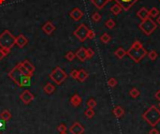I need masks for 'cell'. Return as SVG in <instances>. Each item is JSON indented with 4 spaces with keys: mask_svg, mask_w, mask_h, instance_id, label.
<instances>
[{
    "mask_svg": "<svg viewBox=\"0 0 160 134\" xmlns=\"http://www.w3.org/2000/svg\"><path fill=\"white\" fill-rule=\"evenodd\" d=\"M126 55L135 63H139L142 60V58L147 55V51L142 46V43L139 40L134 41L133 44L128 50L126 51Z\"/></svg>",
    "mask_w": 160,
    "mask_h": 134,
    "instance_id": "obj_1",
    "label": "cell"
},
{
    "mask_svg": "<svg viewBox=\"0 0 160 134\" xmlns=\"http://www.w3.org/2000/svg\"><path fill=\"white\" fill-rule=\"evenodd\" d=\"M8 76L19 87H28L31 85V77L24 75L23 73L19 71L17 65L9 72Z\"/></svg>",
    "mask_w": 160,
    "mask_h": 134,
    "instance_id": "obj_2",
    "label": "cell"
},
{
    "mask_svg": "<svg viewBox=\"0 0 160 134\" xmlns=\"http://www.w3.org/2000/svg\"><path fill=\"white\" fill-rule=\"evenodd\" d=\"M142 118L152 127H155L160 122V110H158L155 105H152L143 113Z\"/></svg>",
    "mask_w": 160,
    "mask_h": 134,
    "instance_id": "obj_3",
    "label": "cell"
},
{
    "mask_svg": "<svg viewBox=\"0 0 160 134\" xmlns=\"http://www.w3.org/2000/svg\"><path fill=\"white\" fill-rule=\"evenodd\" d=\"M15 45V37L9 30H4L0 35V48L11 49Z\"/></svg>",
    "mask_w": 160,
    "mask_h": 134,
    "instance_id": "obj_4",
    "label": "cell"
},
{
    "mask_svg": "<svg viewBox=\"0 0 160 134\" xmlns=\"http://www.w3.org/2000/svg\"><path fill=\"white\" fill-rule=\"evenodd\" d=\"M49 78L52 80L53 83H55L57 85L62 84L64 81L68 78V74L66 73V71L63 69H61L60 67H56L53 71L51 72V74L49 75Z\"/></svg>",
    "mask_w": 160,
    "mask_h": 134,
    "instance_id": "obj_5",
    "label": "cell"
},
{
    "mask_svg": "<svg viewBox=\"0 0 160 134\" xmlns=\"http://www.w3.org/2000/svg\"><path fill=\"white\" fill-rule=\"evenodd\" d=\"M139 28L142 31V33H144L146 36H150L156 28H157V24L153 20L148 17L145 20L142 21V23L139 24Z\"/></svg>",
    "mask_w": 160,
    "mask_h": 134,
    "instance_id": "obj_6",
    "label": "cell"
},
{
    "mask_svg": "<svg viewBox=\"0 0 160 134\" xmlns=\"http://www.w3.org/2000/svg\"><path fill=\"white\" fill-rule=\"evenodd\" d=\"M88 31H89V28L86 26L84 24H82L76 28V30L73 32V35H74L81 42H84V41H85L86 39H87Z\"/></svg>",
    "mask_w": 160,
    "mask_h": 134,
    "instance_id": "obj_7",
    "label": "cell"
},
{
    "mask_svg": "<svg viewBox=\"0 0 160 134\" xmlns=\"http://www.w3.org/2000/svg\"><path fill=\"white\" fill-rule=\"evenodd\" d=\"M35 96L31 93L29 90H24L23 93L20 95V100L23 101L25 105L30 104L32 101L34 100Z\"/></svg>",
    "mask_w": 160,
    "mask_h": 134,
    "instance_id": "obj_8",
    "label": "cell"
},
{
    "mask_svg": "<svg viewBox=\"0 0 160 134\" xmlns=\"http://www.w3.org/2000/svg\"><path fill=\"white\" fill-rule=\"evenodd\" d=\"M114 1H116L117 4H119L124 11H129L131 7L135 4L138 0H114Z\"/></svg>",
    "mask_w": 160,
    "mask_h": 134,
    "instance_id": "obj_9",
    "label": "cell"
},
{
    "mask_svg": "<svg viewBox=\"0 0 160 134\" xmlns=\"http://www.w3.org/2000/svg\"><path fill=\"white\" fill-rule=\"evenodd\" d=\"M69 132L71 134H84V127L81 123L75 122L72 124V126L69 127Z\"/></svg>",
    "mask_w": 160,
    "mask_h": 134,
    "instance_id": "obj_10",
    "label": "cell"
},
{
    "mask_svg": "<svg viewBox=\"0 0 160 134\" xmlns=\"http://www.w3.org/2000/svg\"><path fill=\"white\" fill-rule=\"evenodd\" d=\"M84 12H82L79 8H75L73 9L71 11L69 12V16L73 19L74 21H80L81 19L84 17Z\"/></svg>",
    "mask_w": 160,
    "mask_h": 134,
    "instance_id": "obj_11",
    "label": "cell"
},
{
    "mask_svg": "<svg viewBox=\"0 0 160 134\" xmlns=\"http://www.w3.org/2000/svg\"><path fill=\"white\" fill-rule=\"evenodd\" d=\"M28 43V40L27 38L24 36V35H19L18 37L15 38V44L17 45L19 48H24L26 44Z\"/></svg>",
    "mask_w": 160,
    "mask_h": 134,
    "instance_id": "obj_12",
    "label": "cell"
},
{
    "mask_svg": "<svg viewBox=\"0 0 160 134\" xmlns=\"http://www.w3.org/2000/svg\"><path fill=\"white\" fill-rule=\"evenodd\" d=\"M42 30H43V32H44L45 34L51 35V34L53 33L54 30H55V25H54V24L52 23V22L48 21V22H46V23L43 24Z\"/></svg>",
    "mask_w": 160,
    "mask_h": 134,
    "instance_id": "obj_13",
    "label": "cell"
},
{
    "mask_svg": "<svg viewBox=\"0 0 160 134\" xmlns=\"http://www.w3.org/2000/svg\"><path fill=\"white\" fill-rule=\"evenodd\" d=\"M75 56L78 58L81 62H84L87 59V55H86V49L84 47H81L75 53Z\"/></svg>",
    "mask_w": 160,
    "mask_h": 134,
    "instance_id": "obj_14",
    "label": "cell"
},
{
    "mask_svg": "<svg viewBox=\"0 0 160 134\" xmlns=\"http://www.w3.org/2000/svg\"><path fill=\"white\" fill-rule=\"evenodd\" d=\"M82 98L78 94H74L71 97V98H70V103L74 107H79L82 104Z\"/></svg>",
    "mask_w": 160,
    "mask_h": 134,
    "instance_id": "obj_15",
    "label": "cell"
},
{
    "mask_svg": "<svg viewBox=\"0 0 160 134\" xmlns=\"http://www.w3.org/2000/svg\"><path fill=\"white\" fill-rule=\"evenodd\" d=\"M137 16L139 17L140 20L143 21V20H145V19H147L149 17V11L146 8H142L140 9L139 11L137 12Z\"/></svg>",
    "mask_w": 160,
    "mask_h": 134,
    "instance_id": "obj_16",
    "label": "cell"
},
{
    "mask_svg": "<svg viewBox=\"0 0 160 134\" xmlns=\"http://www.w3.org/2000/svg\"><path fill=\"white\" fill-rule=\"evenodd\" d=\"M91 2H92V4L98 9H103L109 3L108 0H91Z\"/></svg>",
    "mask_w": 160,
    "mask_h": 134,
    "instance_id": "obj_17",
    "label": "cell"
},
{
    "mask_svg": "<svg viewBox=\"0 0 160 134\" xmlns=\"http://www.w3.org/2000/svg\"><path fill=\"white\" fill-rule=\"evenodd\" d=\"M88 72L84 71V69H80L79 72H78V77H77V80H78L79 82H81V83H84L86 79L88 78Z\"/></svg>",
    "mask_w": 160,
    "mask_h": 134,
    "instance_id": "obj_18",
    "label": "cell"
},
{
    "mask_svg": "<svg viewBox=\"0 0 160 134\" xmlns=\"http://www.w3.org/2000/svg\"><path fill=\"white\" fill-rule=\"evenodd\" d=\"M113 113L115 117H117V118H121V117L124 116V111L121 106H116V107H114Z\"/></svg>",
    "mask_w": 160,
    "mask_h": 134,
    "instance_id": "obj_19",
    "label": "cell"
},
{
    "mask_svg": "<svg viewBox=\"0 0 160 134\" xmlns=\"http://www.w3.org/2000/svg\"><path fill=\"white\" fill-rule=\"evenodd\" d=\"M43 90L46 94L51 95L55 91V86H54L53 84H51V83H48V84H46L45 86L43 87Z\"/></svg>",
    "mask_w": 160,
    "mask_h": 134,
    "instance_id": "obj_20",
    "label": "cell"
},
{
    "mask_svg": "<svg viewBox=\"0 0 160 134\" xmlns=\"http://www.w3.org/2000/svg\"><path fill=\"white\" fill-rule=\"evenodd\" d=\"M0 118L6 121V122H9V121L11 119V112H9V110H4L1 114H0Z\"/></svg>",
    "mask_w": 160,
    "mask_h": 134,
    "instance_id": "obj_21",
    "label": "cell"
},
{
    "mask_svg": "<svg viewBox=\"0 0 160 134\" xmlns=\"http://www.w3.org/2000/svg\"><path fill=\"white\" fill-rule=\"evenodd\" d=\"M17 67H18L19 71H20L22 73H23L24 75H25V76H28V77H32V75H33V73H31L30 71H28L27 69H25L24 67L23 66V64H22V62L18 63V64H17Z\"/></svg>",
    "mask_w": 160,
    "mask_h": 134,
    "instance_id": "obj_22",
    "label": "cell"
},
{
    "mask_svg": "<svg viewBox=\"0 0 160 134\" xmlns=\"http://www.w3.org/2000/svg\"><path fill=\"white\" fill-rule=\"evenodd\" d=\"M22 64H23V66L24 67V68L26 69L28 71H30L31 73H34L35 71H36V68H35V67L32 65L28 60H24V61L22 62Z\"/></svg>",
    "mask_w": 160,
    "mask_h": 134,
    "instance_id": "obj_23",
    "label": "cell"
},
{
    "mask_svg": "<svg viewBox=\"0 0 160 134\" xmlns=\"http://www.w3.org/2000/svg\"><path fill=\"white\" fill-rule=\"evenodd\" d=\"M114 53H115V55H116L119 59H122V58H124V55H126V51L124 50V48L119 47L116 51H115Z\"/></svg>",
    "mask_w": 160,
    "mask_h": 134,
    "instance_id": "obj_24",
    "label": "cell"
},
{
    "mask_svg": "<svg viewBox=\"0 0 160 134\" xmlns=\"http://www.w3.org/2000/svg\"><path fill=\"white\" fill-rule=\"evenodd\" d=\"M122 11H123L122 7H121L119 4H117V3H116V4H114L113 6H111V11L113 12L114 15L120 14Z\"/></svg>",
    "mask_w": 160,
    "mask_h": 134,
    "instance_id": "obj_25",
    "label": "cell"
},
{
    "mask_svg": "<svg viewBox=\"0 0 160 134\" xmlns=\"http://www.w3.org/2000/svg\"><path fill=\"white\" fill-rule=\"evenodd\" d=\"M129 95L131 96V98H137L140 95V92L139 91V89H138V88L133 87V88L130 90Z\"/></svg>",
    "mask_w": 160,
    "mask_h": 134,
    "instance_id": "obj_26",
    "label": "cell"
},
{
    "mask_svg": "<svg viewBox=\"0 0 160 134\" xmlns=\"http://www.w3.org/2000/svg\"><path fill=\"white\" fill-rule=\"evenodd\" d=\"M95 111H94V109H92V108H88L87 110H85V112H84V114H85V116L87 117V118H89V119H91V118H93V117L95 116Z\"/></svg>",
    "mask_w": 160,
    "mask_h": 134,
    "instance_id": "obj_27",
    "label": "cell"
},
{
    "mask_svg": "<svg viewBox=\"0 0 160 134\" xmlns=\"http://www.w3.org/2000/svg\"><path fill=\"white\" fill-rule=\"evenodd\" d=\"M159 15V11H158V9H156V8H152L151 9H149V17H151V18H155L156 16Z\"/></svg>",
    "mask_w": 160,
    "mask_h": 134,
    "instance_id": "obj_28",
    "label": "cell"
},
{
    "mask_svg": "<svg viewBox=\"0 0 160 134\" xmlns=\"http://www.w3.org/2000/svg\"><path fill=\"white\" fill-rule=\"evenodd\" d=\"M100 40H101L103 43L106 44V43H109V42H110V41L111 40V37L108 33H104V34L100 37Z\"/></svg>",
    "mask_w": 160,
    "mask_h": 134,
    "instance_id": "obj_29",
    "label": "cell"
},
{
    "mask_svg": "<svg viewBox=\"0 0 160 134\" xmlns=\"http://www.w3.org/2000/svg\"><path fill=\"white\" fill-rule=\"evenodd\" d=\"M115 24H116V23L114 22V20H113V19H109V20L106 21V23H105V26L109 28V29H113V28H114Z\"/></svg>",
    "mask_w": 160,
    "mask_h": 134,
    "instance_id": "obj_30",
    "label": "cell"
},
{
    "mask_svg": "<svg viewBox=\"0 0 160 134\" xmlns=\"http://www.w3.org/2000/svg\"><path fill=\"white\" fill-rule=\"evenodd\" d=\"M148 57L150 60H152V61H155L156 60V58L158 57V53H156V51H151V52L148 53Z\"/></svg>",
    "mask_w": 160,
    "mask_h": 134,
    "instance_id": "obj_31",
    "label": "cell"
},
{
    "mask_svg": "<svg viewBox=\"0 0 160 134\" xmlns=\"http://www.w3.org/2000/svg\"><path fill=\"white\" fill-rule=\"evenodd\" d=\"M65 57H66V59L68 60V61H69V62H71V61H73V60H74V58H75V53H73V52H71V51H69V52H68L66 53V55H65Z\"/></svg>",
    "mask_w": 160,
    "mask_h": 134,
    "instance_id": "obj_32",
    "label": "cell"
},
{
    "mask_svg": "<svg viewBox=\"0 0 160 134\" xmlns=\"http://www.w3.org/2000/svg\"><path fill=\"white\" fill-rule=\"evenodd\" d=\"M101 18H102L101 15L99 14L98 12H94L92 15V20L94 22H95V23H98V22L101 20Z\"/></svg>",
    "mask_w": 160,
    "mask_h": 134,
    "instance_id": "obj_33",
    "label": "cell"
},
{
    "mask_svg": "<svg viewBox=\"0 0 160 134\" xmlns=\"http://www.w3.org/2000/svg\"><path fill=\"white\" fill-rule=\"evenodd\" d=\"M108 85L110 87H114L117 85V80L115 78H110L108 80Z\"/></svg>",
    "mask_w": 160,
    "mask_h": 134,
    "instance_id": "obj_34",
    "label": "cell"
},
{
    "mask_svg": "<svg viewBox=\"0 0 160 134\" xmlns=\"http://www.w3.org/2000/svg\"><path fill=\"white\" fill-rule=\"evenodd\" d=\"M87 106L88 108H92V109H94V108L97 106V101L94 98H90V100H88L87 101Z\"/></svg>",
    "mask_w": 160,
    "mask_h": 134,
    "instance_id": "obj_35",
    "label": "cell"
},
{
    "mask_svg": "<svg viewBox=\"0 0 160 134\" xmlns=\"http://www.w3.org/2000/svg\"><path fill=\"white\" fill-rule=\"evenodd\" d=\"M86 55H87V59L92 58V57L94 56V55H95L94 50L91 49V48H87V49H86Z\"/></svg>",
    "mask_w": 160,
    "mask_h": 134,
    "instance_id": "obj_36",
    "label": "cell"
},
{
    "mask_svg": "<svg viewBox=\"0 0 160 134\" xmlns=\"http://www.w3.org/2000/svg\"><path fill=\"white\" fill-rule=\"evenodd\" d=\"M67 129H68V127H67V126L65 125V124H60V125L58 126V127H57V130L62 133V132H67Z\"/></svg>",
    "mask_w": 160,
    "mask_h": 134,
    "instance_id": "obj_37",
    "label": "cell"
},
{
    "mask_svg": "<svg viewBox=\"0 0 160 134\" xmlns=\"http://www.w3.org/2000/svg\"><path fill=\"white\" fill-rule=\"evenodd\" d=\"M78 72H79V71H77V69H72L69 73L70 77L72 79H77V77H78Z\"/></svg>",
    "mask_w": 160,
    "mask_h": 134,
    "instance_id": "obj_38",
    "label": "cell"
},
{
    "mask_svg": "<svg viewBox=\"0 0 160 134\" xmlns=\"http://www.w3.org/2000/svg\"><path fill=\"white\" fill-rule=\"evenodd\" d=\"M95 33L93 30L91 29H89L88 31V35H87V39H90V40H93V39H95Z\"/></svg>",
    "mask_w": 160,
    "mask_h": 134,
    "instance_id": "obj_39",
    "label": "cell"
},
{
    "mask_svg": "<svg viewBox=\"0 0 160 134\" xmlns=\"http://www.w3.org/2000/svg\"><path fill=\"white\" fill-rule=\"evenodd\" d=\"M6 123H7L6 121H4L3 119L0 118V130L6 129Z\"/></svg>",
    "mask_w": 160,
    "mask_h": 134,
    "instance_id": "obj_40",
    "label": "cell"
},
{
    "mask_svg": "<svg viewBox=\"0 0 160 134\" xmlns=\"http://www.w3.org/2000/svg\"><path fill=\"white\" fill-rule=\"evenodd\" d=\"M149 134H159V130L155 127H153V129L149 131Z\"/></svg>",
    "mask_w": 160,
    "mask_h": 134,
    "instance_id": "obj_41",
    "label": "cell"
},
{
    "mask_svg": "<svg viewBox=\"0 0 160 134\" xmlns=\"http://www.w3.org/2000/svg\"><path fill=\"white\" fill-rule=\"evenodd\" d=\"M5 56H6V55H5L4 51L2 50V48H0V61H1V60L4 58Z\"/></svg>",
    "mask_w": 160,
    "mask_h": 134,
    "instance_id": "obj_42",
    "label": "cell"
},
{
    "mask_svg": "<svg viewBox=\"0 0 160 134\" xmlns=\"http://www.w3.org/2000/svg\"><path fill=\"white\" fill-rule=\"evenodd\" d=\"M155 97L156 100L160 101V90H157V91H156V93H155Z\"/></svg>",
    "mask_w": 160,
    "mask_h": 134,
    "instance_id": "obj_43",
    "label": "cell"
},
{
    "mask_svg": "<svg viewBox=\"0 0 160 134\" xmlns=\"http://www.w3.org/2000/svg\"><path fill=\"white\" fill-rule=\"evenodd\" d=\"M156 23H158V24L160 25V15L157 17V20H156Z\"/></svg>",
    "mask_w": 160,
    "mask_h": 134,
    "instance_id": "obj_44",
    "label": "cell"
},
{
    "mask_svg": "<svg viewBox=\"0 0 160 134\" xmlns=\"http://www.w3.org/2000/svg\"><path fill=\"white\" fill-rule=\"evenodd\" d=\"M5 1H6V0H0V5L3 4V3H4Z\"/></svg>",
    "mask_w": 160,
    "mask_h": 134,
    "instance_id": "obj_45",
    "label": "cell"
},
{
    "mask_svg": "<svg viewBox=\"0 0 160 134\" xmlns=\"http://www.w3.org/2000/svg\"><path fill=\"white\" fill-rule=\"evenodd\" d=\"M60 134H68V133H67V132H62V133H60Z\"/></svg>",
    "mask_w": 160,
    "mask_h": 134,
    "instance_id": "obj_46",
    "label": "cell"
},
{
    "mask_svg": "<svg viewBox=\"0 0 160 134\" xmlns=\"http://www.w3.org/2000/svg\"><path fill=\"white\" fill-rule=\"evenodd\" d=\"M108 1H109V2H110V1H113V0H108Z\"/></svg>",
    "mask_w": 160,
    "mask_h": 134,
    "instance_id": "obj_47",
    "label": "cell"
},
{
    "mask_svg": "<svg viewBox=\"0 0 160 134\" xmlns=\"http://www.w3.org/2000/svg\"><path fill=\"white\" fill-rule=\"evenodd\" d=\"M159 107H160V101H159Z\"/></svg>",
    "mask_w": 160,
    "mask_h": 134,
    "instance_id": "obj_48",
    "label": "cell"
},
{
    "mask_svg": "<svg viewBox=\"0 0 160 134\" xmlns=\"http://www.w3.org/2000/svg\"><path fill=\"white\" fill-rule=\"evenodd\" d=\"M0 134H2V133H0Z\"/></svg>",
    "mask_w": 160,
    "mask_h": 134,
    "instance_id": "obj_49",
    "label": "cell"
},
{
    "mask_svg": "<svg viewBox=\"0 0 160 134\" xmlns=\"http://www.w3.org/2000/svg\"><path fill=\"white\" fill-rule=\"evenodd\" d=\"M159 1H160V0H159Z\"/></svg>",
    "mask_w": 160,
    "mask_h": 134,
    "instance_id": "obj_50",
    "label": "cell"
}]
</instances>
